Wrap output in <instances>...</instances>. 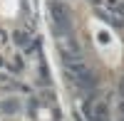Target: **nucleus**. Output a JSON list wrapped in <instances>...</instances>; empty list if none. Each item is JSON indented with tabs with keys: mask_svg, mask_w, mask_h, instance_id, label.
Segmentation results:
<instances>
[{
	"mask_svg": "<svg viewBox=\"0 0 124 121\" xmlns=\"http://www.w3.org/2000/svg\"><path fill=\"white\" fill-rule=\"evenodd\" d=\"M65 72H67V77H70L77 87H94L92 72L85 67L82 59H77V62H65Z\"/></svg>",
	"mask_w": 124,
	"mask_h": 121,
	"instance_id": "obj_1",
	"label": "nucleus"
},
{
	"mask_svg": "<svg viewBox=\"0 0 124 121\" xmlns=\"http://www.w3.org/2000/svg\"><path fill=\"white\" fill-rule=\"evenodd\" d=\"M50 17H52L57 32H65V30L70 27V10L62 3H52V5H50Z\"/></svg>",
	"mask_w": 124,
	"mask_h": 121,
	"instance_id": "obj_2",
	"label": "nucleus"
},
{
	"mask_svg": "<svg viewBox=\"0 0 124 121\" xmlns=\"http://www.w3.org/2000/svg\"><path fill=\"white\" fill-rule=\"evenodd\" d=\"M60 52L65 57V62H77V59H82V52H79L75 40H60Z\"/></svg>",
	"mask_w": 124,
	"mask_h": 121,
	"instance_id": "obj_3",
	"label": "nucleus"
},
{
	"mask_svg": "<svg viewBox=\"0 0 124 121\" xmlns=\"http://www.w3.org/2000/svg\"><path fill=\"white\" fill-rule=\"evenodd\" d=\"M15 42H17L20 47H30V35L23 32V30H17V32H15Z\"/></svg>",
	"mask_w": 124,
	"mask_h": 121,
	"instance_id": "obj_4",
	"label": "nucleus"
},
{
	"mask_svg": "<svg viewBox=\"0 0 124 121\" xmlns=\"http://www.w3.org/2000/svg\"><path fill=\"white\" fill-rule=\"evenodd\" d=\"M0 111H17V101H8V104H0Z\"/></svg>",
	"mask_w": 124,
	"mask_h": 121,
	"instance_id": "obj_5",
	"label": "nucleus"
},
{
	"mask_svg": "<svg viewBox=\"0 0 124 121\" xmlns=\"http://www.w3.org/2000/svg\"><path fill=\"white\" fill-rule=\"evenodd\" d=\"M89 3H94V5H97V3H99V0H89Z\"/></svg>",
	"mask_w": 124,
	"mask_h": 121,
	"instance_id": "obj_6",
	"label": "nucleus"
},
{
	"mask_svg": "<svg viewBox=\"0 0 124 121\" xmlns=\"http://www.w3.org/2000/svg\"><path fill=\"white\" fill-rule=\"evenodd\" d=\"M0 64H3V62H0Z\"/></svg>",
	"mask_w": 124,
	"mask_h": 121,
	"instance_id": "obj_7",
	"label": "nucleus"
}]
</instances>
